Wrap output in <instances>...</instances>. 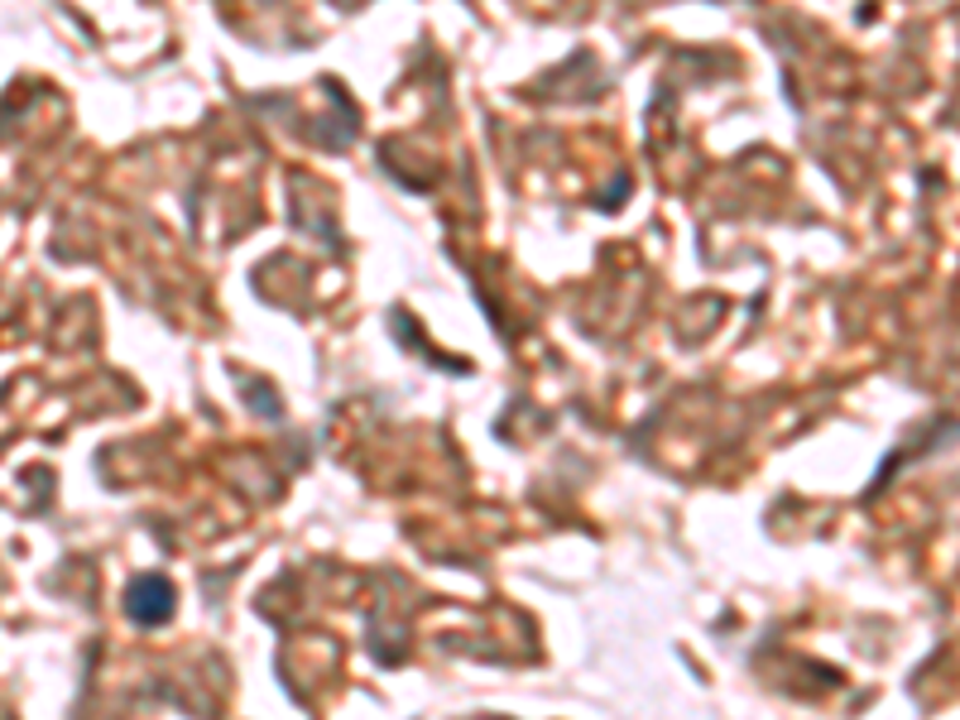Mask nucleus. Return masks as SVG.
Masks as SVG:
<instances>
[{"label": "nucleus", "mask_w": 960, "mask_h": 720, "mask_svg": "<svg viewBox=\"0 0 960 720\" xmlns=\"http://www.w3.org/2000/svg\"><path fill=\"white\" fill-rule=\"evenodd\" d=\"M169 586H163L159 576H145V581H135L130 586V615L135 620H145V625H155V620H163L169 615Z\"/></svg>", "instance_id": "1"}]
</instances>
